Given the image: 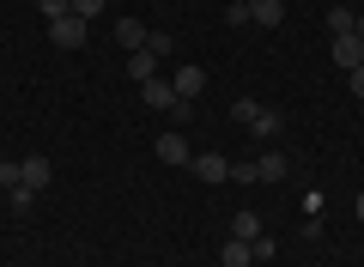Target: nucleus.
I'll return each instance as SVG.
<instances>
[{
    "mask_svg": "<svg viewBox=\"0 0 364 267\" xmlns=\"http://www.w3.org/2000/svg\"><path fill=\"white\" fill-rule=\"evenodd\" d=\"M334 67H346V73L364 67V43L358 37H334Z\"/></svg>",
    "mask_w": 364,
    "mask_h": 267,
    "instance_id": "nucleus-10",
    "label": "nucleus"
},
{
    "mask_svg": "<svg viewBox=\"0 0 364 267\" xmlns=\"http://www.w3.org/2000/svg\"><path fill=\"white\" fill-rule=\"evenodd\" d=\"M128 79H134V85L158 79V55H152V49H134V55H128Z\"/></svg>",
    "mask_w": 364,
    "mask_h": 267,
    "instance_id": "nucleus-9",
    "label": "nucleus"
},
{
    "mask_svg": "<svg viewBox=\"0 0 364 267\" xmlns=\"http://www.w3.org/2000/svg\"><path fill=\"white\" fill-rule=\"evenodd\" d=\"M261 110H267V103H261V98H237V103H231V122L255 127V115H261Z\"/></svg>",
    "mask_w": 364,
    "mask_h": 267,
    "instance_id": "nucleus-15",
    "label": "nucleus"
},
{
    "mask_svg": "<svg viewBox=\"0 0 364 267\" xmlns=\"http://www.w3.org/2000/svg\"><path fill=\"white\" fill-rule=\"evenodd\" d=\"M85 37H91V25H85V19H73V13L49 25V43H55V49H85Z\"/></svg>",
    "mask_w": 364,
    "mask_h": 267,
    "instance_id": "nucleus-1",
    "label": "nucleus"
},
{
    "mask_svg": "<svg viewBox=\"0 0 364 267\" xmlns=\"http://www.w3.org/2000/svg\"><path fill=\"white\" fill-rule=\"evenodd\" d=\"M328 31H334V37H358V13H352V6H334V13H328Z\"/></svg>",
    "mask_w": 364,
    "mask_h": 267,
    "instance_id": "nucleus-12",
    "label": "nucleus"
},
{
    "mask_svg": "<svg viewBox=\"0 0 364 267\" xmlns=\"http://www.w3.org/2000/svg\"><path fill=\"white\" fill-rule=\"evenodd\" d=\"M140 98H146V110H176V85L170 79H146Z\"/></svg>",
    "mask_w": 364,
    "mask_h": 267,
    "instance_id": "nucleus-6",
    "label": "nucleus"
},
{
    "mask_svg": "<svg viewBox=\"0 0 364 267\" xmlns=\"http://www.w3.org/2000/svg\"><path fill=\"white\" fill-rule=\"evenodd\" d=\"M18 182H25L18 177V158H0V189H18Z\"/></svg>",
    "mask_w": 364,
    "mask_h": 267,
    "instance_id": "nucleus-19",
    "label": "nucleus"
},
{
    "mask_svg": "<svg viewBox=\"0 0 364 267\" xmlns=\"http://www.w3.org/2000/svg\"><path fill=\"white\" fill-rule=\"evenodd\" d=\"M225 267H255V249L237 243V237H225Z\"/></svg>",
    "mask_w": 364,
    "mask_h": 267,
    "instance_id": "nucleus-14",
    "label": "nucleus"
},
{
    "mask_svg": "<svg viewBox=\"0 0 364 267\" xmlns=\"http://www.w3.org/2000/svg\"><path fill=\"white\" fill-rule=\"evenodd\" d=\"M109 37H116L128 55H134V49H146V25H140V19H116V31H109Z\"/></svg>",
    "mask_w": 364,
    "mask_h": 267,
    "instance_id": "nucleus-7",
    "label": "nucleus"
},
{
    "mask_svg": "<svg viewBox=\"0 0 364 267\" xmlns=\"http://www.w3.org/2000/svg\"><path fill=\"white\" fill-rule=\"evenodd\" d=\"M31 194H37V189H25V182H18V189H6V201H13V213H31Z\"/></svg>",
    "mask_w": 364,
    "mask_h": 267,
    "instance_id": "nucleus-22",
    "label": "nucleus"
},
{
    "mask_svg": "<svg viewBox=\"0 0 364 267\" xmlns=\"http://www.w3.org/2000/svg\"><path fill=\"white\" fill-rule=\"evenodd\" d=\"M249 249H255V261H273V255H279V243H273V237H267V231H261V237H255V243H249Z\"/></svg>",
    "mask_w": 364,
    "mask_h": 267,
    "instance_id": "nucleus-21",
    "label": "nucleus"
},
{
    "mask_svg": "<svg viewBox=\"0 0 364 267\" xmlns=\"http://www.w3.org/2000/svg\"><path fill=\"white\" fill-rule=\"evenodd\" d=\"M170 85H176V98H182V103H195L200 91H207V67H195V61L176 67V79H170Z\"/></svg>",
    "mask_w": 364,
    "mask_h": 267,
    "instance_id": "nucleus-4",
    "label": "nucleus"
},
{
    "mask_svg": "<svg viewBox=\"0 0 364 267\" xmlns=\"http://www.w3.org/2000/svg\"><path fill=\"white\" fill-rule=\"evenodd\" d=\"M152 152H158V164H188V158H195V146H188V134L176 127V134H158Z\"/></svg>",
    "mask_w": 364,
    "mask_h": 267,
    "instance_id": "nucleus-3",
    "label": "nucleus"
},
{
    "mask_svg": "<svg viewBox=\"0 0 364 267\" xmlns=\"http://www.w3.org/2000/svg\"><path fill=\"white\" fill-rule=\"evenodd\" d=\"M104 6H109V0H73V19L91 25V19H104Z\"/></svg>",
    "mask_w": 364,
    "mask_h": 267,
    "instance_id": "nucleus-17",
    "label": "nucleus"
},
{
    "mask_svg": "<svg viewBox=\"0 0 364 267\" xmlns=\"http://www.w3.org/2000/svg\"><path fill=\"white\" fill-rule=\"evenodd\" d=\"M231 6H255V0H231Z\"/></svg>",
    "mask_w": 364,
    "mask_h": 267,
    "instance_id": "nucleus-26",
    "label": "nucleus"
},
{
    "mask_svg": "<svg viewBox=\"0 0 364 267\" xmlns=\"http://www.w3.org/2000/svg\"><path fill=\"white\" fill-rule=\"evenodd\" d=\"M37 6H43V19H49V25H55V19H67V13H73V0H37Z\"/></svg>",
    "mask_w": 364,
    "mask_h": 267,
    "instance_id": "nucleus-20",
    "label": "nucleus"
},
{
    "mask_svg": "<svg viewBox=\"0 0 364 267\" xmlns=\"http://www.w3.org/2000/svg\"><path fill=\"white\" fill-rule=\"evenodd\" d=\"M346 85H352V98H364V67H352V73H346Z\"/></svg>",
    "mask_w": 364,
    "mask_h": 267,
    "instance_id": "nucleus-23",
    "label": "nucleus"
},
{
    "mask_svg": "<svg viewBox=\"0 0 364 267\" xmlns=\"http://www.w3.org/2000/svg\"><path fill=\"white\" fill-rule=\"evenodd\" d=\"M358 219H364V189H358Z\"/></svg>",
    "mask_w": 364,
    "mask_h": 267,
    "instance_id": "nucleus-25",
    "label": "nucleus"
},
{
    "mask_svg": "<svg viewBox=\"0 0 364 267\" xmlns=\"http://www.w3.org/2000/svg\"><path fill=\"white\" fill-rule=\"evenodd\" d=\"M146 49H152V55H158V61H164V55H170V49H176V43H170V31H146Z\"/></svg>",
    "mask_w": 364,
    "mask_h": 267,
    "instance_id": "nucleus-18",
    "label": "nucleus"
},
{
    "mask_svg": "<svg viewBox=\"0 0 364 267\" xmlns=\"http://www.w3.org/2000/svg\"><path fill=\"white\" fill-rule=\"evenodd\" d=\"M231 237H237V243H255V237H261V219H255V213H237V219H231Z\"/></svg>",
    "mask_w": 364,
    "mask_h": 267,
    "instance_id": "nucleus-16",
    "label": "nucleus"
},
{
    "mask_svg": "<svg viewBox=\"0 0 364 267\" xmlns=\"http://www.w3.org/2000/svg\"><path fill=\"white\" fill-rule=\"evenodd\" d=\"M279 19H286V0H255L249 6V25H261V31H273Z\"/></svg>",
    "mask_w": 364,
    "mask_h": 267,
    "instance_id": "nucleus-8",
    "label": "nucleus"
},
{
    "mask_svg": "<svg viewBox=\"0 0 364 267\" xmlns=\"http://www.w3.org/2000/svg\"><path fill=\"white\" fill-rule=\"evenodd\" d=\"M18 177H25V189H49V177H55V164L43 152H31V158H18Z\"/></svg>",
    "mask_w": 364,
    "mask_h": 267,
    "instance_id": "nucleus-5",
    "label": "nucleus"
},
{
    "mask_svg": "<svg viewBox=\"0 0 364 267\" xmlns=\"http://www.w3.org/2000/svg\"><path fill=\"white\" fill-rule=\"evenodd\" d=\"M286 170H291V164H286V152H261V158H255V177H261V182H279Z\"/></svg>",
    "mask_w": 364,
    "mask_h": 267,
    "instance_id": "nucleus-11",
    "label": "nucleus"
},
{
    "mask_svg": "<svg viewBox=\"0 0 364 267\" xmlns=\"http://www.w3.org/2000/svg\"><path fill=\"white\" fill-rule=\"evenodd\" d=\"M279 127H286V122H279V110H261L249 134H255V140H279Z\"/></svg>",
    "mask_w": 364,
    "mask_h": 267,
    "instance_id": "nucleus-13",
    "label": "nucleus"
},
{
    "mask_svg": "<svg viewBox=\"0 0 364 267\" xmlns=\"http://www.w3.org/2000/svg\"><path fill=\"white\" fill-rule=\"evenodd\" d=\"M188 170H195L200 182H231V158H225V152H195Z\"/></svg>",
    "mask_w": 364,
    "mask_h": 267,
    "instance_id": "nucleus-2",
    "label": "nucleus"
},
{
    "mask_svg": "<svg viewBox=\"0 0 364 267\" xmlns=\"http://www.w3.org/2000/svg\"><path fill=\"white\" fill-rule=\"evenodd\" d=\"M358 43H364V13H358Z\"/></svg>",
    "mask_w": 364,
    "mask_h": 267,
    "instance_id": "nucleus-24",
    "label": "nucleus"
}]
</instances>
